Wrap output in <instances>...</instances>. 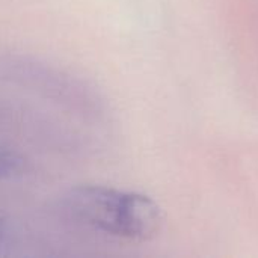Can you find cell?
<instances>
[{
	"mask_svg": "<svg viewBox=\"0 0 258 258\" xmlns=\"http://www.w3.org/2000/svg\"><path fill=\"white\" fill-rule=\"evenodd\" d=\"M59 212L76 228L128 242L151 240L163 224L162 210L150 197L98 184L67 190L59 200Z\"/></svg>",
	"mask_w": 258,
	"mask_h": 258,
	"instance_id": "1",
	"label": "cell"
},
{
	"mask_svg": "<svg viewBox=\"0 0 258 258\" xmlns=\"http://www.w3.org/2000/svg\"><path fill=\"white\" fill-rule=\"evenodd\" d=\"M2 79L59 104L73 115L100 122L107 115L101 94L85 80L62 68L27 56L0 57Z\"/></svg>",
	"mask_w": 258,
	"mask_h": 258,
	"instance_id": "2",
	"label": "cell"
},
{
	"mask_svg": "<svg viewBox=\"0 0 258 258\" xmlns=\"http://www.w3.org/2000/svg\"><path fill=\"white\" fill-rule=\"evenodd\" d=\"M27 171V160L17 150L0 142V180H15Z\"/></svg>",
	"mask_w": 258,
	"mask_h": 258,
	"instance_id": "3",
	"label": "cell"
},
{
	"mask_svg": "<svg viewBox=\"0 0 258 258\" xmlns=\"http://www.w3.org/2000/svg\"><path fill=\"white\" fill-rule=\"evenodd\" d=\"M2 236H3V234H2V227H0V242H2Z\"/></svg>",
	"mask_w": 258,
	"mask_h": 258,
	"instance_id": "4",
	"label": "cell"
}]
</instances>
